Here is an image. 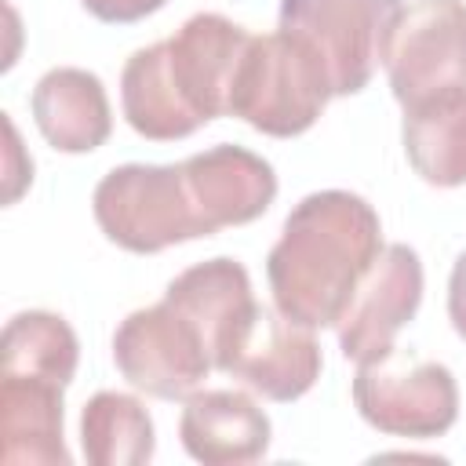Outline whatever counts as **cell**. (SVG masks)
<instances>
[{
	"label": "cell",
	"instance_id": "cell-1",
	"mask_svg": "<svg viewBox=\"0 0 466 466\" xmlns=\"http://www.w3.org/2000/svg\"><path fill=\"white\" fill-rule=\"evenodd\" d=\"M379 211L350 189L302 197L266 255L273 306L302 328H335L382 251Z\"/></svg>",
	"mask_w": 466,
	"mask_h": 466
},
{
	"label": "cell",
	"instance_id": "cell-2",
	"mask_svg": "<svg viewBox=\"0 0 466 466\" xmlns=\"http://www.w3.org/2000/svg\"><path fill=\"white\" fill-rule=\"evenodd\" d=\"M91 211L106 240L131 255H157L211 237L182 164H120L106 171L91 193Z\"/></svg>",
	"mask_w": 466,
	"mask_h": 466
},
{
	"label": "cell",
	"instance_id": "cell-3",
	"mask_svg": "<svg viewBox=\"0 0 466 466\" xmlns=\"http://www.w3.org/2000/svg\"><path fill=\"white\" fill-rule=\"evenodd\" d=\"M328 98L335 95L320 62L277 29L248 40L229 91V116L269 138H295L320 120Z\"/></svg>",
	"mask_w": 466,
	"mask_h": 466
},
{
	"label": "cell",
	"instance_id": "cell-4",
	"mask_svg": "<svg viewBox=\"0 0 466 466\" xmlns=\"http://www.w3.org/2000/svg\"><path fill=\"white\" fill-rule=\"evenodd\" d=\"M350 390L360 419L390 437L433 441L459 419V382L451 368L400 346L357 360Z\"/></svg>",
	"mask_w": 466,
	"mask_h": 466
},
{
	"label": "cell",
	"instance_id": "cell-5",
	"mask_svg": "<svg viewBox=\"0 0 466 466\" xmlns=\"http://www.w3.org/2000/svg\"><path fill=\"white\" fill-rule=\"evenodd\" d=\"M404 0H280V33L299 40L324 69L331 95L371 84Z\"/></svg>",
	"mask_w": 466,
	"mask_h": 466
},
{
	"label": "cell",
	"instance_id": "cell-6",
	"mask_svg": "<svg viewBox=\"0 0 466 466\" xmlns=\"http://www.w3.org/2000/svg\"><path fill=\"white\" fill-rule=\"evenodd\" d=\"M113 364L157 400H186L215 368L200 328L167 299L131 309L113 331Z\"/></svg>",
	"mask_w": 466,
	"mask_h": 466
},
{
	"label": "cell",
	"instance_id": "cell-7",
	"mask_svg": "<svg viewBox=\"0 0 466 466\" xmlns=\"http://www.w3.org/2000/svg\"><path fill=\"white\" fill-rule=\"evenodd\" d=\"M390 91L404 106L466 87V0H411L400 7L386 55Z\"/></svg>",
	"mask_w": 466,
	"mask_h": 466
},
{
	"label": "cell",
	"instance_id": "cell-8",
	"mask_svg": "<svg viewBox=\"0 0 466 466\" xmlns=\"http://www.w3.org/2000/svg\"><path fill=\"white\" fill-rule=\"evenodd\" d=\"M215 368L240 379L248 390L262 393L266 400L288 404L313 390L324 357L313 339V328L295 324L277 306L269 309L255 302L218 346Z\"/></svg>",
	"mask_w": 466,
	"mask_h": 466
},
{
	"label": "cell",
	"instance_id": "cell-9",
	"mask_svg": "<svg viewBox=\"0 0 466 466\" xmlns=\"http://www.w3.org/2000/svg\"><path fill=\"white\" fill-rule=\"evenodd\" d=\"M422 306V258L408 244H386L360 277L335 331L346 360H364L393 346L397 331L415 320Z\"/></svg>",
	"mask_w": 466,
	"mask_h": 466
},
{
	"label": "cell",
	"instance_id": "cell-10",
	"mask_svg": "<svg viewBox=\"0 0 466 466\" xmlns=\"http://www.w3.org/2000/svg\"><path fill=\"white\" fill-rule=\"evenodd\" d=\"M248 40L251 33L218 11H200L186 18L175 36L164 40L167 69L200 124L229 116V91Z\"/></svg>",
	"mask_w": 466,
	"mask_h": 466
},
{
	"label": "cell",
	"instance_id": "cell-11",
	"mask_svg": "<svg viewBox=\"0 0 466 466\" xmlns=\"http://www.w3.org/2000/svg\"><path fill=\"white\" fill-rule=\"evenodd\" d=\"M182 171L211 237L226 226H248L262 218L277 200L273 164L244 146L222 142L204 153H193L182 160Z\"/></svg>",
	"mask_w": 466,
	"mask_h": 466
},
{
	"label": "cell",
	"instance_id": "cell-12",
	"mask_svg": "<svg viewBox=\"0 0 466 466\" xmlns=\"http://www.w3.org/2000/svg\"><path fill=\"white\" fill-rule=\"evenodd\" d=\"M178 441L204 466H244L269 451V415L240 390H197L178 415Z\"/></svg>",
	"mask_w": 466,
	"mask_h": 466
},
{
	"label": "cell",
	"instance_id": "cell-13",
	"mask_svg": "<svg viewBox=\"0 0 466 466\" xmlns=\"http://www.w3.org/2000/svg\"><path fill=\"white\" fill-rule=\"evenodd\" d=\"M66 382L29 371H0V437L11 466H69Z\"/></svg>",
	"mask_w": 466,
	"mask_h": 466
},
{
	"label": "cell",
	"instance_id": "cell-14",
	"mask_svg": "<svg viewBox=\"0 0 466 466\" xmlns=\"http://www.w3.org/2000/svg\"><path fill=\"white\" fill-rule=\"evenodd\" d=\"M29 109L36 131L58 153H91L113 131L106 84L80 66L47 69L29 95Z\"/></svg>",
	"mask_w": 466,
	"mask_h": 466
},
{
	"label": "cell",
	"instance_id": "cell-15",
	"mask_svg": "<svg viewBox=\"0 0 466 466\" xmlns=\"http://www.w3.org/2000/svg\"><path fill=\"white\" fill-rule=\"evenodd\" d=\"M120 109L124 120L131 124L135 135L149 142H178L200 131L204 124L197 113L186 106L171 69H167V51L164 40L138 47L124 69H120Z\"/></svg>",
	"mask_w": 466,
	"mask_h": 466
},
{
	"label": "cell",
	"instance_id": "cell-16",
	"mask_svg": "<svg viewBox=\"0 0 466 466\" xmlns=\"http://www.w3.org/2000/svg\"><path fill=\"white\" fill-rule=\"evenodd\" d=\"M400 142L411 171L437 186H466V87L404 106Z\"/></svg>",
	"mask_w": 466,
	"mask_h": 466
},
{
	"label": "cell",
	"instance_id": "cell-17",
	"mask_svg": "<svg viewBox=\"0 0 466 466\" xmlns=\"http://www.w3.org/2000/svg\"><path fill=\"white\" fill-rule=\"evenodd\" d=\"M164 299L182 309L204 335L208 350H211V360L218 353V346L226 342V335L240 324V317L255 306V295H251V277L244 269V262L237 258H208V262H197L189 269H182L167 288H164Z\"/></svg>",
	"mask_w": 466,
	"mask_h": 466
},
{
	"label": "cell",
	"instance_id": "cell-18",
	"mask_svg": "<svg viewBox=\"0 0 466 466\" xmlns=\"http://www.w3.org/2000/svg\"><path fill=\"white\" fill-rule=\"evenodd\" d=\"M80 448L91 466H142L157 451L146 404L131 393L98 390L80 411Z\"/></svg>",
	"mask_w": 466,
	"mask_h": 466
},
{
	"label": "cell",
	"instance_id": "cell-19",
	"mask_svg": "<svg viewBox=\"0 0 466 466\" xmlns=\"http://www.w3.org/2000/svg\"><path fill=\"white\" fill-rule=\"evenodd\" d=\"M80 364L76 331L66 317L51 309H22L4 324L0 335V371H29L58 382H73Z\"/></svg>",
	"mask_w": 466,
	"mask_h": 466
},
{
	"label": "cell",
	"instance_id": "cell-20",
	"mask_svg": "<svg viewBox=\"0 0 466 466\" xmlns=\"http://www.w3.org/2000/svg\"><path fill=\"white\" fill-rule=\"evenodd\" d=\"M4 131H7V149H4V204H15L29 189V182H33V160L22 149L18 127H15V120L7 113H4Z\"/></svg>",
	"mask_w": 466,
	"mask_h": 466
},
{
	"label": "cell",
	"instance_id": "cell-21",
	"mask_svg": "<svg viewBox=\"0 0 466 466\" xmlns=\"http://www.w3.org/2000/svg\"><path fill=\"white\" fill-rule=\"evenodd\" d=\"M87 15H95L98 22L109 25H127V22H142L146 15H157L167 0H80Z\"/></svg>",
	"mask_w": 466,
	"mask_h": 466
},
{
	"label": "cell",
	"instance_id": "cell-22",
	"mask_svg": "<svg viewBox=\"0 0 466 466\" xmlns=\"http://www.w3.org/2000/svg\"><path fill=\"white\" fill-rule=\"evenodd\" d=\"M448 320L459 339H466V251L455 258L448 277Z\"/></svg>",
	"mask_w": 466,
	"mask_h": 466
}]
</instances>
